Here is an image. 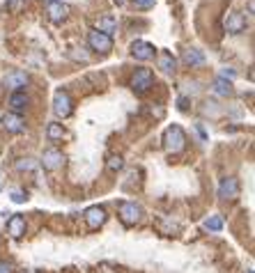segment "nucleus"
Instances as JSON below:
<instances>
[{
    "instance_id": "nucleus-1",
    "label": "nucleus",
    "mask_w": 255,
    "mask_h": 273,
    "mask_svg": "<svg viewBox=\"0 0 255 273\" xmlns=\"http://www.w3.org/2000/svg\"><path fill=\"white\" fill-rule=\"evenodd\" d=\"M186 147V133L180 124H173L163 131V149L168 154H182Z\"/></svg>"
},
{
    "instance_id": "nucleus-2",
    "label": "nucleus",
    "mask_w": 255,
    "mask_h": 273,
    "mask_svg": "<svg viewBox=\"0 0 255 273\" xmlns=\"http://www.w3.org/2000/svg\"><path fill=\"white\" fill-rule=\"evenodd\" d=\"M152 83H154V74H152V69H145V67L136 69V74L131 76V87H134L136 95H145L152 87Z\"/></svg>"
},
{
    "instance_id": "nucleus-3",
    "label": "nucleus",
    "mask_w": 255,
    "mask_h": 273,
    "mask_svg": "<svg viewBox=\"0 0 255 273\" xmlns=\"http://www.w3.org/2000/svg\"><path fill=\"white\" fill-rule=\"evenodd\" d=\"M140 216H143V209H140V204L129 202V200L120 202V220L126 225V228H131V225L138 223Z\"/></svg>"
},
{
    "instance_id": "nucleus-4",
    "label": "nucleus",
    "mask_w": 255,
    "mask_h": 273,
    "mask_svg": "<svg viewBox=\"0 0 255 273\" xmlns=\"http://www.w3.org/2000/svg\"><path fill=\"white\" fill-rule=\"evenodd\" d=\"M223 28L230 32V35H241L246 30V19L244 14H239V12L235 10H228L223 16Z\"/></svg>"
},
{
    "instance_id": "nucleus-5",
    "label": "nucleus",
    "mask_w": 255,
    "mask_h": 273,
    "mask_svg": "<svg viewBox=\"0 0 255 273\" xmlns=\"http://www.w3.org/2000/svg\"><path fill=\"white\" fill-rule=\"evenodd\" d=\"M88 44H90V49L97 51V53H108V51L113 49V37L104 35L99 30H90V32H88Z\"/></svg>"
},
{
    "instance_id": "nucleus-6",
    "label": "nucleus",
    "mask_w": 255,
    "mask_h": 273,
    "mask_svg": "<svg viewBox=\"0 0 255 273\" xmlns=\"http://www.w3.org/2000/svg\"><path fill=\"white\" fill-rule=\"evenodd\" d=\"M53 110H55V115L62 117V119L69 117V115H71V97H69V92H65V89H58V92H55Z\"/></svg>"
},
{
    "instance_id": "nucleus-7",
    "label": "nucleus",
    "mask_w": 255,
    "mask_h": 273,
    "mask_svg": "<svg viewBox=\"0 0 255 273\" xmlns=\"http://www.w3.org/2000/svg\"><path fill=\"white\" fill-rule=\"evenodd\" d=\"M106 218H108V214H106V209L99 207V204L85 209V223H88V228L90 230H99L101 225L106 223Z\"/></svg>"
},
{
    "instance_id": "nucleus-8",
    "label": "nucleus",
    "mask_w": 255,
    "mask_h": 273,
    "mask_svg": "<svg viewBox=\"0 0 255 273\" xmlns=\"http://www.w3.org/2000/svg\"><path fill=\"white\" fill-rule=\"evenodd\" d=\"M62 163H65V154H62L60 149H55V147L44 149V154H41V165H44L46 170H58V168H62Z\"/></svg>"
},
{
    "instance_id": "nucleus-9",
    "label": "nucleus",
    "mask_w": 255,
    "mask_h": 273,
    "mask_svg": "<svg viewBox=\"0 0 255 273\" xmlns=\"http://www.w3.org/2000/svg\"><path fill=\"white\" fill-rule=\"evenodd\" d=\"M219 198L221 200H237L239 198V181L235 177H225L219 184Z\"/></svg>"
},
{
    "instance_id": "nucleus-10",
    "label": "nucleus",
    "mask_w": 255,
    "mask_h": 273,
    "mask_svg": "<svg viewBox=\"0 0 255 273\" xmlns=\"http://www.w3.org/2000/svg\"><path fill=\"white\" fill-rule=\"evenodd\" d=\"M154 46L150 44V41H143V39H136L134 44H131V55H134L136 60H143V62H145V60H152L154 58Z\"/></svg>"
},
{
    "instance_id": "nucleus-11",
    "label": "nucleus",
    "mask_w": 255,
    "mask_h": 273,
    "mask_svg": "<svg viewBox=\"0 0 255 273\" xmlns=\"http://www.w3.org/2000/svg\"><path fill=\"white\" fill-rule=\"evenodd\" d=\"M3 126H5L10 133H21V131L25 129V119L21 117V115H16V113H7V115H3Z\"/></svg>"
},
{
    "instance_id": "nucleus-12",
    "label": "nucleus",
    "mask_w": 255,
    "mask_h": 273,
    "mask_svg": "<svg viewBox=\"0 0 255 273\" xmlns=\"http://www.w3.org/2000/svg\"><path fill=\"white\" fill-rule=\"evenodd\" d=\"M28 74L25 71H21V69H14V71H10V74L5 76V87H12V89H16L19 92L21 87H25L28 85Z\"/></svg>"
},
{
    "instance_id": "nucleus-13",
    "label": "nucleus",
    "mask_w": 255,
    "mask_h": 273,
    "mask_svg": "<svg viewBox=\"0 0 255 273\" xmlns=\"http://www.w3.org/2000/svg\"><path fill=\"white\" fill-rule=\"evenodd\" d=\"M46 14H49L51 21L60 23V21H65V16L69 14V10H67V5H62V3H55V0H51L49 5H46Z\"/></svg>"
},
{
    "instance_id": "nucleus-14",
    "label": "nucleus",
    "mask_w": 255,
    "mask_h": 273,
    "mask_svg": "<svg viewBox=\"0 0 255 273\" xmlns=\"http://www.w3.org/2000/svg\"><path fill=\"white\" fill-rule=\"evenodd\" d=\"M7 230H10L12 239H21L25 234V218L19 214H14L10 220H7Z\"/></svg>"
},
{
    "instance_id": "nucleus-15",
    "label": "nucleus",
    "mask_w": 255,
    "mask_h": 273,
    "mask_svg": "<svg viewBox=\"0 0 255 273\" xmlns=\"http://www.w3.org/2000/svg\"><path fill=\"white\" fill-rule=\"evenodd\" d=\"M182 62H184L186 67H202L205 65V55H202V51H198V49H189V51H184V55H182Z\"/></svg>"
},
{
    "instance_id": "nucleus-16",
    "label": "nucleus",
    "mask_w": 255,
    "mask_h": 273,
    "mask_svg": "<svg viewBox=\"0 0 255 273\" xmlns=\"http://www.w3.org/2000/svg\"><path fill=\"white\" fill-rule=\"evenodd\" d=\"M95 30H99V32H104V35L113 37V32L117 30V21L113 19L110 14H106V16H101V19L97 21V28Z\"/></svg>"
},
{
    "instance_id": "nucleus-17",
    "label": "nucleus",
    "mask_w": 255,
    "mask_h": 273,
    "mask_svg": "<svg viewBox=\"0 0 255 273\" xmlns=\"http://www.w3.org/2000/svg\"><path fill=\"white\" fill-rule=\"evenodd\" d=\"M175 67H177V60L173 58V53H168V51L159 53V69L163 71V74H173Z\"/></svg>"
},
{
    "instance_id": "nucleus-18",
    "label": "nucleus",
    "mask_w": 255,
    "mask_h": 273,
    "mask_svg": "<svg viewBox=\"0 0 255 273\" xmlns=\"http://www.w3.org/2000/svg\"><path fill=\"white\" fill-rule=\"evenodd\" d=\"M10 106L16 115H21L25 108H28V97H25L23 92H14V95L10 97Z\"/></svg>"
},
{
    "instance_id": "nucleus-19",
    "label": "nucleus",
    "mask_w": 255,
    "mask_h": 273,
    "mask_svg": "<svg viewBox=\"0 0 255 273\" xmlns=\"http://www.w3.org/2000/svg\"><path fill=\"white\" fill-rule=\"evenodd\" d=\"M214 92L219 97H230L232 95V83L225 78H216L214 80Z\"/></svg>"
},
{
    "instance_id": "nucleus-20",
    "label": "nucleus",
    "mask_w": 255,
    "mask_h": 273,
    "mask_svg": "<svg viewBox=\"0 0 255 273\" xmlns=\"http://www.w3.org/2000/svg\"><path fill=\"white\" fill-rule=\"evenodd\" d=\"M46 135H49V140H62V135H65V129H62V124H49V129H46Z\"/></svg>"
},
{
    "instance_id": "nucleus-21",
    "label": "nucleus",
    "mask_w": 255,
    "mask_h": 273,
    "mask_svg": "<svg viewBox=\"0 0 255 273\" xmlns=\"http://www.w3.org/2000/svg\"><path fill=\"white\" fill-rule=\"evenodd\" d=\"M205 230H211V232L223 230V220H221V216H209V218L205 220Z\"/></svg>"
},
{
    "instance_id": "nucleus-22",
    "label": "nucleus",
    "mask_w": 255,
    "mask_h": 273,
    "mask_svg": "<svg viewBox=\"0 0 255 273\" xmlns=\"http://www.w3.org/2000/svg\"><path fill=\"white\" fill-rule=\"evenodd\" d=\"M122 165H124L122 156H108V163H106L108 172H117V170H122Z\"/></svg>"
},
{
    "instance_id": "nucleus-23",
    "label": "nucleus",
    "mask_w": 255,
    "mask_h": 273,
    "mask_svg": "<svg viewBox=\"0 0 255 273\" xmlns=\"http://www.w3.org/2000/svg\"><path fill=\"white\" fill-rule=\"evenodd\" d=\"M117 271H120V268L110 262H101V264H97V268H95V273H117Z\"/></svg>"
},
{
    "instance_id": "nucleus-24",
    "label": "nucleus",
    "mask_w": 255,
    "mask_h": 273,
    "mask_svg": "<svg viewBox=\"0 0 255 273\" xmlns=\"http://www.w3.org/2000/svg\"><path fill=\"white\" fill-rule=\"evenodd\" d=\"M134 5L138 10H150V7H154V0H134Z\"/></svg>"
},
{
    "instance_id": "nucleus-25",
    "label": "nucleus",
    "mask_w": 255,
    "mask_h": 273,
    "mask_svg": "<svg viewBox=\"0 0 255 273\" xmlns=\"http://www.w3.org/2000/svg\"><path fill=\"white\" fill-rule=\"evenodd\" d=\"M0 273H14V264L7 259H0Z\"/></svg>"
},
{
    "instance_id": "nucleus-26",
    "label": "nucleus",
    "mask_w": 255,
    "mask_h": 273,
    "mask_svg": "<svg viewBox=\"0 0 255 273\" xmlns=\"http://www.w3.org/2000/svg\"><path fill=\"white\" fill-rule=\"evenodd\" d=\"M16 168H19V170H32V168H35V163H32L30 159H21L19 163H16Z\"/></svg>"
},
{
    "instance_id": "nucleus-27",
    "label": "nucleus",
    "mask_w": 255,
    "mask_h": 273,
    "mask_svg": "<svg viewBox=\"0 0 255 273\" xmlns=\"http://www.w3.org/2000/svg\"><path fill=\"white\" fill-rule=\"evenodd\" d=\"M12 200H14L16 204H21V202H25V195L21 193V191H12Z\"/></svg>"
},
{
    "instance_id": "nucleus-28",
    "label": "nucleus",
    "mask_w": 255,
    "mask_h": 273,
    "mask_svg": "<svg viewBox=\"0 0 255 273\" xmlns=\"http://www.w3.org/2000/svg\"><path fill=\"white\" fill-rule=\"evenodd\" d=\"M21 5H23V0H10V3H7L10 10H16V7H21Z\"/></svg>"
},
{
    "instance_id": "nucleus-29",
    "label": "nucleus",
    "mask_w": 255,
    "mask_h": 273,
    "mask_svg": "<svg viewBox=\"0 0 255 273\" xmlns=\"http://www.w3.org/2000/svg\"><path fill=\"white\" fill-rule=\"evenodd\" d=\"M113 3H115V5H124L126 0H113Z\"/></svg>"
},
{
    "instance_id": "nucleus-30",
    "label": "nucleus",
    "mask_w": 255,
    "mask_h": 273,
    "mask_svg": "<svg viewBox=\"0 0 255 273\" xmlns=\"http://www.w3.org/2000/svg\"><path fill=\"white\" fill-rule=\"evenodd\" d=\"M246 273H253V268H248V271H246Z\"/></svg>"
},
{
    "instance_id": "nucleus-31",
    "label": "nucleus",
    "mask_w": 255,
    "mask_h": 273,
    "mask_svg": "<svg viewBox=\"0 0 255 273\" xmlns=\"http://www.w3.org/2000/svg\"><path fill=\"white\" fill-rule=\"evenodd\" d=\"M25 273H35V271H25Z\"/></svg>"
},
{
    "instance_id": "nucleus-32",
    "label": "nucleus",
    "mask_w": 255,
    "mask_h": 273,
    "mask_svg": "<svg viewBox=\"0 0 255 273\" xmlns=\"http://www.w3.org/2000/svg\"><path fill=\"white\" fill-rule=\"evenodd\" d=\"M55 3H58V0H55Z\"/></svg>"
}]
</instances>
